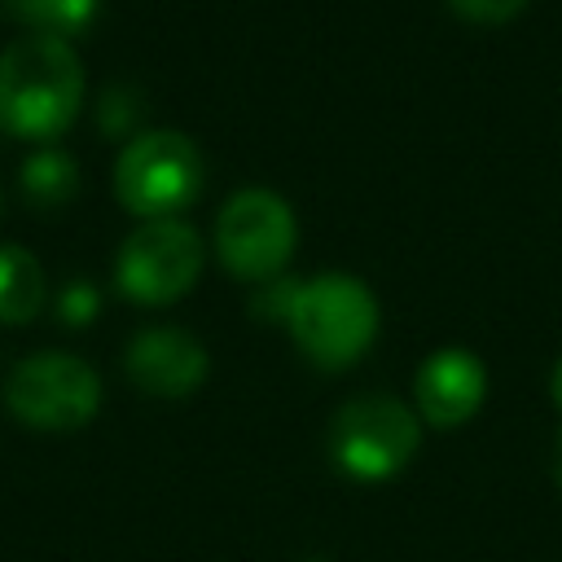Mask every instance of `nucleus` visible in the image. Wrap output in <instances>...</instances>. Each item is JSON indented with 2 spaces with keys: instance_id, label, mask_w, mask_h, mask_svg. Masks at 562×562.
Segmentation results:
<instances>
[{
  "instance_id": "nucleus-1",
  "label": "nucleus",
  "mask_w": 562,
  "mask_h": 562,
  "mask_svg": "<svg viewBox=\"0 0 562 562\" xmlns=\"http://www.w3.org/2000/svg\"><path fill=\"white\" fill-rule=\"evenodd\" d=\"M83 105V61L70 40L22 35L0 53V127L22 140H57Z\"/></svg>"
},
{
  "instance_id": "nucleus-2",
  "label": "nucleus",
  "mask_w": 562,
  "mask_h": 562,
  "mask_svg": "<svg viewBox=\"0 0 562 562\" xmlns=\"http://www.w3.org/2000/svg\"><path fill=\"white\" fill-rule=\"evenodd\" d=\"M378 299L351 272H321L299 281L285 329L307 364L338 373L351 369L378 338Z\"/></svg>"
},
{
  "instance_id": "nucleus-3",
  "label": "nucleus",
  "mask_w": 562,
  "mask_h": 562,
  "mask_svg": "<svg viewBox=\"0 0 562 562\" xmlns=\"http://www.w3.org/2000/svg\"><path fill=\"white\" fill-rule=\"evenodd\" d=\"M202 180H206L202 149L171 127L136 132L114 158V198L140 224L180 220V211L198 202Z\"/></svg>"
},
{
  "instance_id": "nucleus-4",
  "label": "nucleus",
  "mask_w": 562,
  "mask_h": 562,
  "mask_svg": "<svg viewBox=\"0 0 562 562\" xmlns=\"http://www.w3.org/2000/svg\"><path fill=\"white\" fill-rule=\"evenodd\" d=\"M422 448V417L395 395H351L329 422V461L356 483H386Z\"/></svg>"
},
{
  "instance_id": "nucleus-5",
  "label": "nucleus",
  "mask_w": 562,
  "mask_h": 562,
  "mask_svg": "<svg viewBox=\"0 0 562 562\" xmlns=\"http://www.w3.org/2000/svg\"><path fill=\"white\" fill-rule=\"evenodd\" d=\"M4 408L40 435L83 430L101 413V373L75 351H31L4 378Z\"/></svg>"
},
{
  "instance_id": "nucleus-6",
  "label": "nucleus",
  "mask_w": 562,
  "mask_h": 562,
  "mask_svg": "<svg viewBox=\"0 0 562 562\" xmlns=\"http://www.w3.org/2000/svg\"><path fill=\"white\" fill-rule=\"evenodd\" d=\"M206 263V246L184 220H145L136 224L114 255V285L140 307H167L184 299Z\"/></svg>"
},
{
  "instance_id": "nucleus-7",
  "label": "nucleus",
  "mask_w": 562,
  "mask_h": 562,
  "mask_svg": "<svg viewBox=\"0 0 562 562\" xmlns=\"http://www.w3.org/2000/svg\"><path fill=\"white\" fill-rule=\"evenodd\" d=\"M299 246L294 211L272 189H237L215 215V255L241 281L285 277V263Z\"/></svg>"
},
{
  "instance_id": "nucleus-8",
  "label": "nucleus",
  "mask_w": 562,
  "mask_h": 562,
  "mask_svg": "<svg viewBox=\"0 0 562 562\" xmlns=\"http://www.w3.org/2000/svg\"><path fill=\"white\" fill-rule=\"evenodd\" d=\"M123 373L140 395L154 400H184L193 395L206 373H211V356L206 347L176 325H149L140 334H132L127 351H123Z\"/></svg>"
},
{
  "instance_id": "nucleus-9",
  "label": "nucleus",
  "mask_w": 562,
  "mask_h": 562,
  "mask_svg": "<svg viewBox=\"0 0 562 562\" xmlns=\"http://www.w3.org/2000/svg\"><path fill=\"white\" fill-rule=\"evenodd\" d=\"M413 400L417 417L435 430L465 426L487 400V364L465 347H439L417 364Z\"/></svg>"
},
{
  "instance_id": "nucleus-10",
  "label": "nucleus",
  "mask_w": 562,
  "mask_h": 562,
  "mask_svg": "<svg viewBox=\"0 0 562 562\" xmlns=\"http://www.w3.org/2000/svg\"><path fill=\"white\" fill-rule=\"evenodd\" d=\"M48 299L44 268L26 246H0V325H26Z\"/></svg>"
},
{
  "instance_id": "nucleus-11",
  "label": "nucleus",
  "mask_w": 562,
  "mask_h": 562,
  "mask_svg": "<svg viewBox=\"0 0 562 562\" xmlns=\"http://www.w3.org/2000/svg\"><path fill=\"white\" fill-rule=\"evenodd\" d=\"M75 189H79V167H75V158H70L66 149L40 145V149L22 162V193H26L31 206L57 211V206H66V202L75 198Z\"/></svg>"
},
{
  "instance_id": "nucleus-12",
  "label": "nucleus",
  "mask_w": 562,
  "mask_h": 562,
  "mask_svg": "<svg viewBox=\"0 0 562 562\" xmlns=\"http://www.w3.org/2000/svg\"><path fill=\"white\" fill-rule=\"evenodd\" d=\"M9 13H18L22 22L35 26V35H57L70 40L83 26H92L101 0H4Z\"/></svg>"
},
{
  "instance_id": "nucleus-13",
  "label": "nucleus",
  "mask_w": 562,
  "mask_h": 562,
  "mask_svg": "<svg viewBox=\"0 0 562 562\" xmlns=\"http://www.w3.org/2000/svg\"><path fill=\"white\" fill-rule=\"evenodd\" d=\"M140 97H136V88H123V83H114V88H105L101 92V105H97V123H101V132H110V136H136L132 127H136V119H140Z\"/></svg>"
},
{
  "instance_id": "nucleus-14",
  "label": "nucleus",
  "mask_w": 562,
  "mask_h": 562,
  "mask_svg": "<svg viewBox=\"0 0 562 562\" xmlns=\"http://www.w3.org/2000/svg\"><path fill=\"white\" fill-rule=\"evenodd\" d=\"M294 290H299V281H294V277H272V281H263V285H259V294L250 299L255 316H259V321H272V325H285L290 303H294Z\"/></svg>"
},
{
  "instance_id": "nucleus-15",
  "label": "nucleus",
  "mask_w": 562,
  "mask_h": 562,
  "mask_svg": "<svg viewBox=\"0 0 562 562\" xmlns=\"http://www.w3.org/2000/svg\"><path fill=\"white\" fill-rule=\"evenodd\" d=\"M448 9L465 22H479V26H501V22H514L527 0H448Z\"/></svg>"
},
{
  "instance_id": "nucleus-16",
  "label": "nucleus",
  "mask_w": 562,
  "mask_h": 562,
  "mask_svg": "<svg viewBox=\"0 0 562 562\" xmlns=\"http://www.w3.org/2000/svg\"><path fill=\"white\" fill-rule=\"evenodd\" d=\"M97 307H101V294H97V285H88V281H70V285L57 294V316H61L66 325H88V321L97 316Z\"/></svg>"
},
{
  "instance_id": "nucleus-17",
  "label": "nucleus",
  "mask_w": 562,
  "mask_h": 562,
  "mask_svg": "<svg viewBox=\"0 0 562 562\" xmlns=\"http://www.w3.org/2000/svg\"><path fill=\"white\" fill-rule=\"evenodd\" d=\"M549 395H553V404H558V413H562V356H558V364H553V373H549Z\"/></svg>"
},
{
  "instance_id": "nucleus-18",
  "label": "nucleus",
  "mask_w": 562,
  "mask_h": 562,
  "mask_svg": "<svg viewBox=\"0 0 562 562\" xmlns=\"http://www.w3.org/2000/svg\"><path fill=\"white\" fill-rule=\"evenodd\" d=\"M553 474H558V487H562V435H558V461H553Z\"/></svg>"
}]
</instances>
